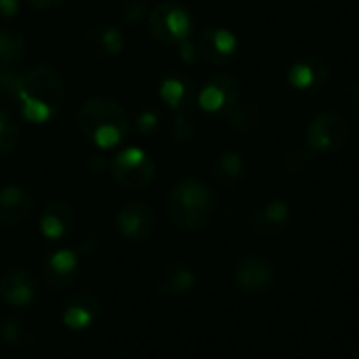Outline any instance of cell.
Returning <instances> with one entry per match:
<instances>
[{"instance_id":"6da1fadb","label":"cell","mask_w":359,"mask_h":359,"mask_svg":"<svg viewBox=\"0 0 359 359\" xmlns=\"http://www.w3.org/2000/svg\"><path fill=\"white\" fill-rule=\"evenodd\" d=\"M66 100V85L55 66L39 64L20 79L18 108L28 123H49L60 114Z\"/></svg>"},{"instance_id":"7a4b0ae2","label":"cell","mask_w":359,"mask_h":359,"mask_svg":"<svg viewBox=\"0 0 359 359\" xmlns=\"http://www.w3.org/2000/svg\"><path fill=\"white\" fill-rule=\"evenodd\" d=\"M218 199L214 191L199 177H184L167 197V218L177 231H199L216 214Z\"/></svg>"},{"instance_id":"3957f363","label":"cell","mask_w":359,"mask_h":359,"mask_svg":"<svg viewBox=\"0 0 359 359\" xmlns=\"http://www.w3.org/2000/svg\"><path fill=\"white\" fill-rule=\"evenodd\" d=\"M81 133L97 148H114L129 133V114L110 97L87 100L76 114Z\"/></svg>"},{"instance_id":"277c9868","label":"cell","mask_w":359,"mask_h":359,"mask_svg":"<svg viewBox=\"0 0 359 359\" xmlns=\"http://www.w3.org/2000/svg\"><path fill=\"white\" fill-rule=\"evenodd\" d=\"M148 32L161 45H182L193 34V18L177 3H158L148 11Z\"/></svg>"},{"instance_id":"5b68a950","label":"cell","mask_w":359,"mask_h":359,"mask_svg":"<svg viewBox=\"0 0 359 359\" xmlns=\"http://www.w3.org/2000/svg\"><path fill=\"white\" fill-rule=\"evenodd\" d=\"M108 169L114 177V182L123 187L125 191H142L146 189L156 173L154 161L142 150V148H123L118 150L110 163Z\"/></svg>"},{"instance_id":"8992f818","label":"cell","mask_w":359,"mask_h":359,"mask_svg":"<svg viewBox=\"0 0 359 359\" xmlns=\"http://www.w3.org/2000/svg\"><path fill=\"white\" fill-rule=\"evenodd\" d=\"M348 133L344 116L338 112H319L306 129V144L311 152H334L348 142Z\"/></svg>"},{"instance_id":"52a82bcc","label":"cell","mask_w":359,"mask_h":359,"mask_svg":"<svg viewBox=\"0 0 359 359\" xmlns=\"http://www.w3.org/2000/svg\"><path fill=\"white\" fill-rule=\"evenodd\" d=\"M241 100L239 81L233 74L218 72L214 74L197 93V102L208 114H226Z\"/></svg>"},{"instance_id":"ba28073f","label":"cell","mask_w":359,"mask_h":359,"mask_svg":"<svg viewBox=\"0 0 359 359\" xmlns=\"http://www.w3.org/2000/svg\"><path fill=\"white\" fill-rule=\"evenodd\" d=\"M156 229V216L144 201H131L116 214V231L127 243H146Z\"/></svg>"},{"instance_id":"9c48e42d","label":"cell","mask_w":359,"mask_h":359,"mask_svg":"<svg viewBox=\"0 0 359 359\" xmlns=\"http://www.w3.org/2000/svg\"><path fill=\"white\" fill-rule=\"evenodd\" d=\"M100 311H102L100 298L93 292L83 290L64 300L62 323L72 332H83L95 323V319L100 317Z\"/></svg>"},{"instance_id":"30bf717a","label":"cell","mask_w":359,"mask_h":359,"mask_svg":"<svg viewBox=\"0 0 359 359\" xmlns=\"http://www.w3.org/2000/svg\"><path fill=\"white\" fill-rule=\"evenodd\" d=\"M36 294H39V285L28 269L15 266L0 277V298L13 309H24L32 304Z\"/></svg>"},{"instance_id":"8fae6325","label":"cell","mask_w":359,"mask_h":359,"mask_svg":"<svg viewBox=\"0 0 359 359\" xmlns=\"http://www.w3.org/2000/svg\"><path fill=\"white\" fill-rule=\"evenodd\" d=\"M195 47H197L199 57H203L205 62H210L214 66H222L235 57L239 43H237L235 34L224 28H208L201 32Z\"/></svg>"},{"instance_id":"7c38bea8","label":"cell","mask_w":359,"mask_h":359,"mask_svg":"<svg viewBox=\"0 0 359 359\" xmlns=\"http://www.w3.org/2000/svg\"><path fill=\"white\" fill-rule=\"evenodd\" d=\"M237 285L248 292V294H260L264 290H269L275 281V266L269 258L264 256H245L239 264H237V273H235Z\"/></svg>"},{"instance_id":"4fadbf2b","label":"cell","mask_w":359,"mask_h":359,"mask_svg":"<svg viewBox=\"0 0 359 359\" xmlns=\"http://www.w3.org/2000/svg\"><path fill=\"white\" fill-rule=\"evenodd\" d=\"M290 222V208L281 199L262 203L250 218V231L260 239H273L285 231Z\"/></svg>"},{"instance_id":"5bb4252c","label":"cell","mask_w":359,"mask_h":359,"mask_svg":"<svg viewBox=\"0 0 359 359\" xmlns=\"http://www.w3.org/2000/svg\"><path fill=\"white\" fill-rule=\"evenodd\" d=\"M79 254L74 250H57L43 262V277L49 287L66 290L79 277Z\"/></svg>"},{"instance_id":"9a60e30c","label":"cell","mask_w":359,"mask_h":359,"mask_svg":"<svg viewBox=\"0 0 359 359\" xmlns=\"http://www.w3.org/2000/svg\"><path fill=\"white\" fill-rule=\"evenodd\" d=\"M158 95L173 112H182V110H193L197 89H195V83L191 76L173 72V74H165L161 79Z\"/></svg>"},{"instance_id":"2e32d148","label":"cell","mask_w":359,"mask_h":359,"mask_svg":"<svg viewBox=\"0 0 359 359\" xmlns=\"http://www.w3.org/2000/svg\"><path fill=\"white\" fill-rule=\"evenodd\" d=\"M195 273L182 262H167L156 275V292L163 298H182L195 287Z\"/></svg>"},{"instance_id":"e0dca14e","label":"cell","mask_w":359,"mask_h":359,"mask_svg":"<svg viewBox=\"0 0 359 359\" xmlns=\"http://www.w3.org/2000/svg\"><path fill=\"white\" fill-rule=\"evenodd\" d=\"M83 47L91 57L104 60V57H114V55L123 53L125 39H123V32L116 26L97 24V26H93V28H89L85 32Z\"/></svg>"},{"instance_id":"ac0fdd59","label":"cell","mask_w":359,"mask_h":359,"mask_svg":"<svg viewBox=\"0 0 359 359\" xmlns=\"http://www.w3.org/2000/svg\"><path fill=\"white\" fill-rule=\"evenodd\" d=\"M32 197L15 184L0 189V226H18L32 214Z\"/></svg>"},{"instance_id":"d6986e66","label":"cell","mask_w":359,"mask_h":359,"mask_svg":"<svg viewBox=\"0 0 359 359\" xmlns=\"http://www.w3.org/2000/svg\"><path fill=\"white\" fill-rule=\"evenodd\" d=\"M74 226V210L62 199L49 201L41 212V233L49 241L64 239Z\"/></svg>"},{"instance_id":"ffe728a7","label":"cell","mask_w":359,"mask_h":359,"mask_svg":"<svg viewBox=\"0 0 359 359\" xmlns=\"http://www.w3.org/2000/svg\"><path fill=\"white\" fill-rule=\"evenodd\" d=\"M39 338V325L28 315H7L0 321V340L13 348H28Z\"/></svg>"},{"instance_id":"44dd1931","label":"cell","mask_w":359,"mask_h":359,"mask_svg":"<svg viewBox=\"0 0 359 359\" xmlns=\"http://www.w3.org/2000/svg\"><path fill=\"white\" fill-rule=\"evenodd\" d=\"M210 173L214 177V182L224 189V191H235L241 180H243V173H245V163L241 158L239 152L235 150H226V152H220L212 165H210Z\"/></svg>"},{"instance_id":"7402d4cb","label":"cell","mask_w":359,"mask_h":359,"mask_svg":"<svg viewBox=\"0 0 359 359\" xmlns=\"http://www.w3.org/2000/svg\"><path fill=\"white\" fill-rule=\"evenodd\" d=\"M327 76H330L327 66L321 60L313 57V60L294 64L287 74V81L296 89H321L325 85Z\"/></svg>"},{"instance_id":"603a6c76","label":"cell","mask_w":359,"mask_h":359,"mask_svg":"<svg viewBox=\"0 0 359 359\" xmlns=\"http://www.w3.org/2000/svg\"><path fill=\"white\" fill-rule=\"evenodd\" d=\"M226 118H229L231 127L241 135H254L264 125V116H262L260 108L254 104H243V102H237L226 112Z\"/></svg>"},{"instance_id":"cb8c5ba5","label":"cell","mask_w":359,"mask_h":359,"mask_svg":"<svg viewBox=\"0 0 359 359\" xmlns=\"http://www.w3.org/2000/svg\"><path fill=\"white\" fill-rule=\"evenodd\" d=\"M26 39L20 32L0 30V70L15 68L26 55Z\"/></svg>"},{"instance_id":"d4e9b609","label":"cell","mask_w":359,"mask_h":359,"mask_svg":"<svg viewBox=\"0 0 359 359\" xmlns=\"http://www.w3.org/2000/svg\"><path fill=\"white\" fill-rule=\"evenodd\" d=\"M20 79H22V74L15 68L0 70V108L3 110L18 108Z\"/></svg>"},{"instance_id":"484cf974","label":"cell","mask_w":359,"mask_h":359,"mask_svg":"<svg viewBox=\"0 0 359 359\" xmlns=\"http://www.w3.org/2000/svg\"><path fill=\"white\" fill-rule=\"evenodd\" d=\"M197 135V123L193 116V110L175 112V118L171 123V142L175 144H189Z\"/></svg>"},{"instance_id":"4316f807","label":"cell","mask_w":359,"mask_h":359,"mask_svg":"<svg viewBox=\"0 0 359 359\" xmlns=\"http://www.w3.org/2000/svg\"><path fill=\"white\" fill-rule=\"evenodd\" d=\"M18 137H20V127L15 118L9 114V110L0 108V156H9L15 150Z\"/></svg>"},{"instance_id":"83f0119b","label":"cell","mask_w":359,"mask_h":359,"mask_svg":"<svg viewBox=\"0 0 359 359\" xmlns=\"http://www.w3.org/2000/svg\"><path fill=\"white\" fill-rule=\"evenodd\" d=\"M121 18L125 24L135 26L148 18V0H123L121 3Z\"/></svg>"},{"instance_id":"f1b7e54d","label":"cell","mask_w":359,"mask_h":359,"mask_svg":"<svg viewBox=\"0 0 359 359\" xmlns=\"http://www.w3.org/2000/svg\"><path fill=\"white\" fill-rule=\"evenodd\" d=\"M311 165V150H292L283 156V169L290 175H302Z\"/></svg>"},{"instance_id":"f546056e","label":"cell","mask_w":359,"mask_h":359,"mask_svg":"<svg viewBox=\"0 0 359 359\" xmlns=\"http://www.w3.org/2000/svg\"><path fill=\"white\" fill-rule=\"evenodd\" d=\"M340 104L346 110L348 116H353L355 121H359V83L353 87H346L340 93Z\"/></svg>"},{"instance_id":"4dcf8cb0","label":"cell","mask_w":359,"mask_h":359,"mask_svg":"<svg viewBox=\"0 0 359 359\" xmlns=\"http://www.w3.org/2000/svg\"><path fill=\"white\" fill-rule=\"evenodd\" d=\"M158 125V114L150 108H142L135 116V127L142 135H150Z\"/></svg>"},{"instance_id":"1f68e13d","label":"cell","mask_w":359,"mask_h":359,"mask_svg":"<svg viewBox=\"0 0 359 359\" xmlns=\"http://www.w3.org/2000/svg\"><path fill=\"white\" fill-rule=\"evenodd\" d=\"M20 0H0V18L13 20L20 13Z\"/></svg>"},{"instance_id":"d6a6232c","label":"cell","mask_w":359,"mask_h":359,"mask_svg":"<svg viewBox=\"0 0 359 359\" xmlns=\"http://www.w3.org/2000/svg\"><path fill=\"white\" fill-rule=\"evenodd\" d=\"M28 3H30L32 7H36V9H43V11H47V9H55V7L64 5L66 0H28Z\"/></svg>"},{"instance_id":"836d02e7","label":"cell","mask_w":359,"mask_h":359,"mask_svg":"<svg viewBox=\"0 0 359 359\" xmlns=\"http://www.w3.org/2000/svg\"><path fill=\"white\" fill-rule=\"evenodd\" d=\"M87 165H89L93 171H104V169L108 167V161L104 158V154H91L89 161H87Z\"/></svg>"}]
</instances>
